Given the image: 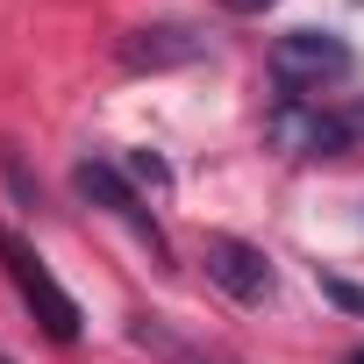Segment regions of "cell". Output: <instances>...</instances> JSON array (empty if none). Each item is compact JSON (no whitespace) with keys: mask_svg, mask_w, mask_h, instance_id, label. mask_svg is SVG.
<instances>
[{"mask_svg":"<svg viewBox=\"0 0 364 364\" xmlns=\"http://www.w3.org/2000/svg\"><path fill=\"white\" fill-rule=\"evenodd\" d=\"M0 264H8V279H15V293H22V307L43 321V336H58V343H72L79 336V300L50 279V264L22 243V236H8L0 229Z\"/></svg>","mask_w":364,"mask_h":364,"instance_id":"cell-2","label":"cell"},{"mask_svg":"<svg viewBox=\"0 0 364 364\" xmlns=\"http://www.w3.org/2000/svg\"><path fill=\"white\" fill-rule=\"evenodd\" d=\"M272 136L286 143V150H300V157H328V150H343L350 143V122H336V114H279L272 122Z\"/></svg>","mask_w":364,"mask_h":364,"instance_id":"cell-6","label":"cell"},{"mask_svg":"<svg viewBox=\"0 0 364 364\" xmlns=\"http://www.w3.org/2000/svg\"><path fill=\"white\" fill-rule=\"evenodd\" d=\"M72 186H79V193H86V200H100V208H107V215H122V222H129V229H143V236H150V243H157V250H164V236H157V229H150V215H143V200H136V186H129V178H122V171H114V164H93V157H86V164H79V171H72Z\"/></svg>","mask_w":364,"mask_h":364,"instance_id":"cell-5","label":"cell"},{"mask_svg":"<svg viewBox=\"0 0 364 364\" xmlns=\"http://www.w3.org/2000/svg\"><path fill=\"white\" fill-rule=\"evenodd\" d=\"M350 72H357V50L336 29H286V36H272V79L286 93H321V86H336Z\"/></svg>","mask_w":364,"mask_h":364,"instance_id":"cell-1","label":"cell"},{"mask_svg":"<svg viewBox=\"0 0 364 364\" xmlns=\"http://www.w3.org/2000/svg\"><path fill=\"white\" fill-rule=\"evenodd\" d=\"M208 50V36H193L186 22H143L122 36V65L129 72H164V65H193Z\"/></svg>","mask_w":364,"mask_h":364,"instance_id":"cell-4","label":"cell"},{"mask_svg":"<svg viewBox=\"0 0 364 364\" xmlns=\"http://www.w3.org/2000/svg\"><path fill=\"white\" fill-rule=\"evenodd\" d=\"M0 364H8V357H0Z\"/></svg>","mask_w":364,"mask_h":364,"instance_id":"cell-10","label":"cell"},{"mask_svg":"<svg viewBox=\"0 0 364 364\" xmlns=\"http://www.w3.org/2000/svg\"><path fill=\"white\" fill-rule=\"evenodd\" d=\"M200 264H208V279H215L229 300H243V307H257V300L272 293V257H264L257 243H243V236H208V243H200Z\"/></svg>","mask_w":364,"mask_h":364,"instance_id":"cell-3","label":"cell"},{"mask_svg":"<svg viewBox=\"0 0 364 364\" xmlns=\"http://www.w3.org/2000/svg\"><path fill=\"white\" fill-rule=\"evenodd\" d=\"M350 364H364V350H350Z\"/></svg>","mask_w":364,"mask_h":364,"instance_id":"cell-9","label":"cell"},{"mask_svg":"<svg viewBox=\"0 0 364 364\" xmlns=\"http://www.w3.org/2000/svg\"><path fill=\"white\" fill-rule=\"evenodd\" d=\"M129 171H136V178H150V186H171V171H164L150 150H136V157H129Z\"/></svg>","mask_w":364,"mask_h":364,"instance_id":"cell-7","label":"cell"},{"mask_svg":"<svg viewBox=\"0 0 364 364\" xmlns=\"http://www.w3.org/2000/svg\"><path fill=\"white\" fill-rule=\"evenodd\" d=\"M222 8H229V15H264L272 0H222Z\"/></svg>","mask_w":364,"mask_h":364,"instance_id":"cell-8","label":"cell"}]
</instances>
